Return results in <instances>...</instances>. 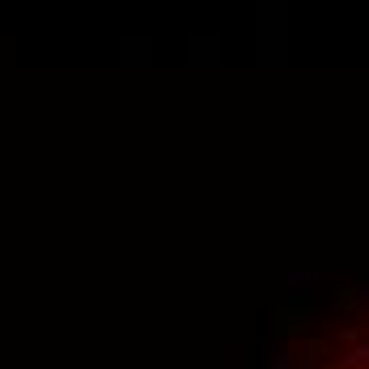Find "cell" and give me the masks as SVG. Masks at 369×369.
Instances as JSON below:
<instances>
[{"label": "cell", "instance_id": "cell-2", "mask_svg": "<svg viewBox=\"0 0 369 369\" xmlns=\"http://www.w3.org/2000/svg\"><path fill=\"white\" fill-rule=\"evenodd\" d=\"M272 369H289V356H276V361H272Z\"/></svg>", "mask_w": 369, "mask_h": 369}, {"label": "cell", "instance_id": "cell-1", "mask_svg": "<svg viewBox=\"0 0 369 369\" xmlns=\"http://www.w3.org/2000/svg\"><path fill=\"white\" fill-rule=\"evenodd\" d=\"M344 365H369V344H352V352L344 356Z\"/></svg>", "mask_w": 369, "mask_h": 369}]
</instances>
